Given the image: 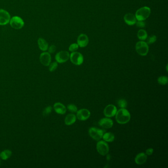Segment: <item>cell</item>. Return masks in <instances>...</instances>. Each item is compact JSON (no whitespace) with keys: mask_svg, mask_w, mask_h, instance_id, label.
Masks as SVG:
<instances>
[{"mask_svg":"<svg viewBox=\"0 0 168 168\" xmlns=\"http://www.w3.org/2000/svg\"><path fill=\"white\" fill-rule=\"evenodd\" d=\"M116 119L118 123L125 124L129 122L131 119V115L128 111L125 108H120L116 111Z\"/></svg>","mask_w":168,"mask_h":168,"instance_id":"obj_1","label":"cell"},{"mask_svg":"<svg viewBox=\"0 0 168 168\" xmlns=\"http://www.w3.org/2000/svg\"><path fill=\"white\" fill-rule=\"evenodd\" d=\"M150 13V8L149 7L144 6L136 10L135 15L137 20L144 21L149 17Z\"/></svg>","mask_w":168,"mask_h":168,"instance_id":"obj_2","label":"cell"},{"mask_svg":"<svg viewBox=\"0 0 168 168\" xmlns=\"http://www.w3.org/2000/svg\"><path fill=\"white\" fill-rule=\"evenodd\" d=\"M135 49L136 52L140 55L146 56L148 54L149 51V47L147 43L144 41H138L136 43Z\"/></svg>","mask_w":168,"mask_h":168,"instance_id":"obj_3","label":"cell"},{"mask_svg":"<svg viewBox=\"0 0 168 168\" xmlns=\"http://www.w3.org/2000/svg\"><path fill=\"white\" fill-rule=\"evenodd\" d=\"M89 135L93 140L99 141L101 140L104 135V131L96 127H91L88 131Z\"/></svg>","mask_w":168,"mask_h":168,"instance_id":"obj_4","label":"cell"},{"mask_svg":"<svg viewBox=\"0 0 168 168\" xmlns=\"http://www.w3.org/2000/svg\"><path fill=\"white\" fill-rule=\"evenodd\" d=\"M96 149L99 153L102 156H105L109 152V146L106 141H99L96 145Z\"/></svg>","mask_w":168,"mask_h":168,"instance_id":"obj_5","label":"cell"},{"mask_svg":"<svg viewBox=\"0 0 168 168\" xmlns=\"http://www.w3.org/2000/svg\"><path fill=\"white\" fill-rule=\"evenodd\" d=\"M10 23L13 28L16 30L22 28L24 25V21L18 16H14L10 18Z\"/></svg>","mask_w":168,"mask_h":168,"instance_id":"obj_6","label":"cell"},{"mask_svg":"<svg viewBox=\"0 0 168 168\" xmlns=\"http://www.w3.org/2000/svg\"><path fill=\"white\" fill-rule=\"evenodd\" d=\"M70 58L71 63L77 66L81 65L83 62V54L76 51L71 52L70 54Z\"/></svg>","mask_w":168,"mask_h":168,"instance_id":"obj_7","label":"cell"},{"mask_svg":"<svg viewBox=\"0 0 168 168\" xmlns=\"http://www.w3.org/2000/svg\"><path fill=\"white\" fill-rule=\"evenodd\" d=\"M70 54L67 51H61L55 55V60L57 63H63L67 62L70 58Z\"/></svg>","mask_w":168,"mask_h":168,"instance_id":"obj_8","label":"cell"},{"mask_svg":"<svg viewBox=\"0 0 168 168\" xmlns=\"http://www.w3.org/2000/svg\"><path fill=\"white\" fill-rule=\"evenodd\" d=\"M10 15L6 10L0 9V25H6L10 22Z\"/></svg>","mask_w":168,"mask_h":168,"instance_id":"obj_9","label":"cell"},{"mask_svg":"<svg viewBox=\"0 0 168 168\" xmlns=\"http://www.w3.org/2000/svg\"><path fill=\"white\" fill-rule=\"evenodd\" d=\"M90 111L88 109L83 108L77 111L76 116L79 120L85 121L90 118Z\"/></svg>","mask_w":168,"mask_h":168,"instance_id":"obj_10","label":"cell"},{"mask_svg":"<svg viewBox=\"0 0 168 168\" xmlns=\"http://www.w3.org/2000/svg\"><path fill=\"white\" fill-rule=\"evenodd\" d=\"M117 111V108L115 106L110 104L105 107L104 110V114L106 118H112L115 116Z\"/></svg>","mask_w":168,"mask_h":168,"instance_id":"obj_11","label":"cell"},{"mask_svg":"<svg viewBox=\"0 0 168 168\" xmlns=\"http://www.w3.org/2000/svg\"><path fill=\"white\" fill-rule=\"evenodd\" d=\"M40 62L45 66H48L51 61V57L49 52H43L40 55Z\"/></svg>","mask_w":168,"mask_h":168,"instance_id":"obj_12","label":"cell"},{"mask_svg":"<svg viewBox=\"0 0 168 168\" xmlns=\"http://www.w3.org/2000/svg\"><path fill=\"white\" fill-rule=\"evenodd\" d=\"M89 43V38L87 35L81 34L78 36L77 43L80 48H84L87 46Z\"/></svg>","mask_w":168,"mask_h":168,"instance_id":"obj_13","label":"cell"},{"mask_svg":"<svg viewBox=\"0 0 168 168\" xmlns=\"http://www.w3.org/2000/svg\"><path fill=\"white\" fill-rule=\"evenodd\" d=\"M99 124L103 128L109 129L113 127V122L109 118H103L99 120Z\"/></svg>","mask_w":168,"mask_h":168,"instance_id":"obj_14","label":"cell"},{"mask_svg":"<svg viewBox=\"0 0 168 168\" xmlns=\"http://www.w3.org/2000/svg\"><path fill=\"white\" fill-rule=\"evenodd\" d=\"M124 20L125 22L130 26H133L136 24V19L135 15L131 13H127L124 16Z\"/></svg>","mask_w":168,"mask_h":168,"instance_id":"obj_15","label":"cell"},{"mask_svg":"<svg viewBox=\"0 0 168 168\" xmlns=\"http://www.w3.org/2000/svg\"><path fill=\"white\" fill-rule=\"evenodd\" d=\"M148 159V155L143 152L140 153L135 157V162L138 165H141L146 163Z\"/></svg>","mask_w":168,"mask_h":168,"instance_id":"obj_16","label":"cell"},{"mask_svg":"<svg viewBox=\"0 0 168 168\" xmlns=\"http://www.w3.org/2000/svg\"><path fill=\"white\" fill-rule=\"evenodd\" d=\"M53 108L56 113L61 115L65 114L67 111L66 106L61 103H56L54 104Z\"/></svg>","mask_w":168,"mask_h":168,"instance_id":"obj_17","label":"cell"},{"mask_svg":"<svg viewBox=\"0 0 168 168\" xmlns=\"http://www.w3.org/2000/svg\"><path fill=\"white\" fill-rule=\"evenodd\" d=\"M76 116L74 113H69L65 118V123L66 125H71L76 121Z\"/></svg>","mask_w":168,"mask_h":168,"instance_id":"obj_18","label":"cell"},{"mask_svg":"<svg viewBox=\"0 0 168 168\" xmlns=\"http://www.w3.org/2000/svg\"><path fill=\"white\" fill-rule=\"evenodd\" d=\"M38 48L41 50L46 51L48 48V44L47 41L43 38H39L38 41Z\"/></svg>","mask_w":168,"mask_h":168,"instance_id":"obj_19","label":"cell"},{"mask_svg":"<svg viewBox=\"0 0 168 168\" xmlns=\"http://www.w3.org/2000/svg\"><path fill=\"white\" fill-rule=\"evenodd\" d=\"M102 138L103 139L104 141L106 142H113L114 141L115 139V136L111 132H108L104 134Z\"/></svg>","mask_w":168,"mask_h":168,"instance_id":"obj_20","label":"cell"},{"mask_svg":"<svg viewBox=\"0 0 168 168\" xmlns=\"http://www.w3.org/2000/svg\"><path fill=\"white\" fill-rule=\"evenodd\" d=\"M12 155V152L11 150L6 149L0 152V158L3 160H6L10 158Z\"/></svg>","mask_w":168,"mask_h":168,"instance_id":"obj_21","label":"cell"},{"mask_svg":"<svg viewBox=\"0 0 168 168\" xmlns=\"http://www.w3.org/2000/svg\"><path fill=\"white\" fill-rule=\"evenodd\" d=\"M137 36L139 40L141 41H144L148 38V33L144 29H140L137 33Z\"/></svg>","mask_w":168,"mask_h":168,"instance_id":"obj_22","label":"cell"},{"mask_svg":"<svg viewBox=\"0 0 168 168\" xmlns=\"http://www.w3.org/2000/svg\"><path fill=\"white\" fill-rule=\"evenodd\" d=\"M158 83L162 85H166L168 83V78L167 76H161L158 78Z\"/></svg>","mask_w":168,"mask_h":168,"instance_id":"obj_23","label":"cell"},{"mask_svg":"<svg viewBox=\"0 0 168 168\" xmlns=\"http://www.w3.org/2000/svg\"><path fill=\"white\" fill-rule=\"evenodd\" d=\"M146 40H147V42H146V43H147L148 44H152L156 41L157 37L155 35H151L148 37V36Z\"/></svg>","mask_w":168,"mask_h":168,"instance_id":"obj_24","label":"cell"},{"mask_svg":"<svg viewBox=\"0 0 168 168\" xmlns=\"http://www.w3.org/2000/svg\"><path fill=\"white\" fill-rule=\"evenodd\" d=\"M52 111V108L51 106H48L43 109V116H48Z\"/></svg>","mask_w":168,"mask_h":168,"instance_id":"obj_25","label":"cell"},{"mask_svg":"<svg viewBox=\"0 0 168 168\" xmlns=\"http://www.w3.org/2000/svg\"><path fill=\"white\" fill-rule=\"evenodd\" d=\"M67 108L71 113H76L78 111V108L74 104H69L68 105Z\"/></svg>","mask_w":168,"mask_h":168,"instance_id":"obj_26","label":"cell"},{"mask_svg":"<svg viewBox=\"0 0 168 168\" xmlns=\"http://www.w3.org/2000/svg\"><path fill=\"white\" fill-rule=\"evenodd\" d=\"M118 105L120 108H125L127 106V102L124 99H120L118 101Z\"/></svg>","mask_w":168,"mask_h":168,"instance_id":"obj_27","label":"cell"},{"mask_svg":"<svg viewBox=\"0 0 168 168\" xmlns=\"http://www.w3.org/2000/svg\"><path fill=\"white\" fill-rule=\"evenodd\" d=\"M49 66V71L50 72H53L55 71L57 69L58 67V63L57 62H53L52 63L50 64Z\"/></svg>","mask_w":168,"mask_h":168,"instance_id":"obj_28","label":"cell"},{"mask_svg":"<svg viewBox=\"0 0 168 168\" xmlns=\"http://www.w3.org/2000/svg\"><path fill=\"white\" fill-rule=\"evenodd\" d=\"M78 47H79V46H78V43H72V44L70 45L69 48V49L70 51L73 52L76 51L78 49Z\"/></svg>","mask_w":168,"mask_h":168,"instance_id":"obj_29","label":"cell"},{"mask_svg":"<svg viewBox=\"0 0 168 168\" xmlns=\"http://www.w3.org/2000/svg\"><path fill=\"white\" fill-rule=\"evenodd\" d=\"M136 26L139 28H144L146 27V22H144V21L140 20L136 21Z\"/></svg>","mask_w":168,"mask_h":168,"instance_id":"obj_30","label":"cell"},{"mask_svg":"<svg viewBox=\"0 0 168 168\" xmlns=\"http://www.w3.org/2000/svg\"><path fill=\"white\" fill-rule=\"evenodd\" d=\"M48 52L49 53H53L55 52L56 50V47L54 45H52L49 48H48Z\"/></svg>","mask_w":168,"mask_h":168,"instance_id":"obj_31","label":"cell"},{"mask_svg":"<svg viewBox=\"0 0 168 168\" xmlns=\"http://www.w3.org/2000/svg\"><path fill=\"white\" fill-rule=\"evenodd\" d=\"M153 149L152 148H148V149H146V154L147 155H152L153 154Z\"/></svg>","mask_w":168,"mask_h":168,"instance_id":"obj_32","label":"cell"},{"mask_svg":"<svg viewBox=\"0 0 168 168\" xmlns=\"http://www.w3.org/2000/svg\"><path fill=\"white\" fill-rule=\"evenodd\" d=\"M1 165V160L0 159V165Z\"/></svg>","mask_w":168,"mask_h":168,"instance_id":"obj_33","label":"cell"}]
</instances>
